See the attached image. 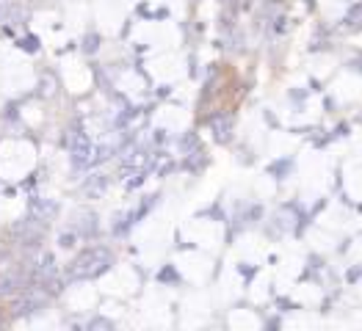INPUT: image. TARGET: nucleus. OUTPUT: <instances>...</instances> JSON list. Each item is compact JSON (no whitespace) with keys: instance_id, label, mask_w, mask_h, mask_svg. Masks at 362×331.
<instances>
[{"instance_id":"nucleus-1","label":"nucleus","mask_w":362,"mask_h":331,"mask_svg":"<svg viewBox=\"0 0 362 331\" xmlns=\"http://www.w3.org/2000/svg\"><path fill=\"white\" fill-rule=\"evenodd\" d=\"M111 265V254L105 248H86L78 254V260L69 265L66 279H94Z\"/></svg>"},{"instance_id":"nucleus-2","label":"nucleus","mask_w":362,"mask_h":331,"mask_svg":"<svg viewBox=\"0 0 362 331\" xmlns=\"http://www.w3.org/2000/svg\"><path fill=\"white\" fill-rule=\"evenodd\" d=\"M45 303H47V296L42 293V287L30 284V287H23L20 299L11 303V315L14 318H28V315H36L39 309H45Z\"/></svg>"},{"instance_id":"nucleus-3","label":"nucleus","mask_w":362,"mask_h":331,"mask_svg":"<svg viewBox=\"0 0 362 331\" xmlns=\"http://www.w3.org/2000/svg\"><path fill=\"white\" fill-rule=\"evenodd\" d=\"M69 155H72V163L75 166H86L91 160V144L83 133H75L72 141H69Z\"/></svg>"},{"instance_id":"nucleus-4","label":"nucleus","mask_w":362,"mask_h":331,"mask_svg":"<svg viewBox=\"0 0 362 331\" xmlns=\"http://www.w3.org/2000/svg\"><path fill=\"white\" fill-rule=\"evenodd\" d=\"M25 284H28L25 273L8 271L6 276H0V296H14V293H20Z\"/></svg>"},{"instance_id":"nucleus-5","label":"nucleus","mask_w":362,"mask_h":331,"mask_svg":"<svg viewBox=\"0 0 362 331\" xmlns=\"http://www.w3.org/2000/svg\"><path fill=\"white\" fill-rule=\"evenodd\" d=\"M75 241H78V238H75V232H61V235H59L61 248H72V246H75Z\"/></svg>"},{"instance_id":"nucleus-6","label":"nucleus","mask_w":362,"mask_h":331,"mask_svg":"<svg viewBox=\"0 0 362 331\" xmlns=\"http://www.w3.org/2000/svg\"><path fill=\"white\" fill-rule=\"evenodd\" d=\"M6 17V6H3V0H0V20Z\"/></svg>"},{"instance_id":"nucleus-7","label":"nucleus","mask_w":362,"mask_h":331,"mask_svg":"<svg viewBox=\"0 0 362 331\" xmlns=\"http://www.w3.org/2000/svg\"><path fill=\"white\" fill-rule=\"evenodd\" d=\"M0 326H3V318H0Z\"/></svg>"}]
</instances>
